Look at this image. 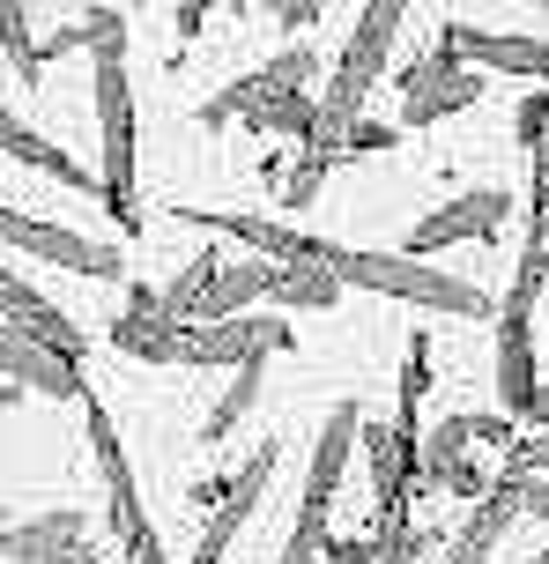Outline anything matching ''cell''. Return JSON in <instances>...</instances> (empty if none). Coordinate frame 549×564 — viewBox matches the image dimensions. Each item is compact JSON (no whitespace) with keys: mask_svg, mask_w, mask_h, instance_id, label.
I'll use <instances>...</instances> for the list:
<instances>
[{"mask_svg":"<svg viewBox=\"0 0 549 564\" xmlns=\"http://www.w3.org/2000/svg\"><path fill=\"white\" fill-rule=\"evenodd\" d=\"M527 564H549V542H542V550H535V557H527Z\"/></svg>","mask_w":549,"mask_h":564,"instance_id":"38","label":"cell"},{"mask_svg":"<svg viewBox=\"0 0 549 564\" xmlns=\"http://www.w3.org/2000/svg\"><path fill=\"white\" fill-rule=\"evenodd\" d=\"M0 327H23L30 341H45V349H59V357H75L83 365L89 357V335H83V319L67 305H53V297H37L23 275H8L0 282Z\"/></svg>","mask_w":549,"mask_h":564,"instance_id":"17","label":"cell"},{"mask_svg":"<svg viewBox=\"0 0 549 564\" xmlns=\"http://www.w3.org/2000/svg\"><path fill=\"white\" fill-rule=\"evenodd\" d=\"M216 282H223V260H216V253H194L172 282H164V319H178V327H201V319H208V297H216Z\"/></svg>","mask_w":549,"mask_h":564,"instance_id":"21","label":"cell"},{"mask_svg":"<svg viewBox=\"0 0 549 564\" xmlns=\"http://www.w3.org/2000/svg\"><path fill=\"white\" fill-rule=\"evenodd\" d=\"M0 149H8V156H15V164H30V171H45V178H53V186H67V194H89V200H105V186H97V178H89L83 164H75V156H67V149H59V141H45L37 134V127H30V119H0Z\"/></svg>","mask_w":549,"mask_h":564,"instance_id":"20","label":"cell"},{"mask_svg":"<svg viewBox=\"0 0 549 564\" xmlns=\"http://www.w3.org/2000/svg\"><path fill=\"white\" fill-rule=\"evenodd\" d=\"M275 349H289V319L275 312H238V319H201V327H186V365H267Z\"/></svg>","mask_w":549,"mask_h":564,"instance_id":"8","label":"cell"},{"mask_svg":"<svg viewBox=\"0 0 549 564\" xmlns=\"http://www.w3.org/2000/svg\"><path fill=\"white\" fill-rule=\"evenodd\" d=\"M0 371H8V387H23V394H45V401H89V379L75 357H59L45 341H30L23 327H0Z\"/></svg>","mask_w":549,"mask_h":564,"instance_id":"15","label":"cell"},{"mask_svg":"<svg viewBox=\"0 0 549 564\" xmlns=\"http://www.w3.org/2000/svg\"><path fill=\"white\" fill-rule=\"evenodd\" d=\"M0 238H8V253L53 260V268H67V275H83V282H119L127 275V253H112L105 238H83V230L23 216V208H0Z\"/></svg>","mask_w":549,"mask_h":564,"instance_id":"7","label":"cell"},{"mask_svg":"<svg viewBox=\"0 0 549 564\" xmlns=\"http://www.w3.org/2000/svg\"><path fill=\"white\" fill-rule=\"evenodd\" d=\"M505 476L520 482V476H549V431H527L520 446L505 453Z\"/></svg>","mask_w":549,"mask_h":564,"instance_id":"32","label":"cell"},{"mask_svg":"<svg viewBox=\"0 0 549 564\" xmlns=\"http://www.w3.org/2000/svg\"><path fill=\"white\" fill-rule=\"evenodd\" d=\"M83 423H89V453H97V476H105V490H112V542L127 550V564H172V557H164V542H156V520L142 512V490H134V460H127V446H119L112 409L89 394V401H83Z\"/></svg>","mask_w":549,"mask_h":564,"instance_id":"5","label":"cell"},{"mask_svg":"<svg viewBox=\"0 0 549 564\" xmlns=\"http://www.w3.org/2000/svg\"><path fill=\"white\" fill-rule=\"evenodd\" d=\"M446 53H461L468 67H491V75H527L542 89L549 83V37H520V30H468V23H446L438 30Z\"/></svg>","mask_w":549,"mask_h":564,"instance_id":"14","label":"cell"},{"mask_svg":"<svg viewBox=\"0 0 549 564\" xmlns=\"http://www.w3.org/2000/svg\"><path fill=\"white\" fill-rule=\"evenodd\" d=\"M245 127H253V134L289 141V149H312V141H319V97H305V89L267 97V105H253V112H245Z\"/></svg>","mask_w":549,"mask_h":564,"instance_id":"22","label":"cell"},{"mask_svg":"<svg viewBox=\"0 0 549 564\" xmlns=\"http://www.w3.org/2000/svg\"><path fill=\"white\" fill-rule=\"evenodd\" d=\"M312 75H319V53H312V45H283L267 67H253V75H238V83H223V89H208L194 119H201V127H231V119H245L253 105H267V97L305 89Z\"/></svg>","mask_w":549,"mask_h":564,"instance_id":"9","label":"cell"},{"mask_svg":"<svg viewBox=\"0 0 549 564\" xmlns=\"http://www.w3.org/2000/svg\"><path fill=\"white\" fill-rule=\"evenodd\" d=\"M261 387H267V371H261V365L231 371V387H223V401H216V409L201 416V431H194V438H201V446H223V438H231L238 423L253 416V401H261Z\"/></svg>","mask_w":549,"mask_h":564,"instance_id":"26","label":"cell"},{"mask_svg":"<svg viewBox=\"0 0 549 564\" xmlns=\"http://www.w3.org/2000/svg\"><path fill=\"white\" fill-rule=\"evenodd\" d=\"M402 141V127H378V119H364V127H349L342 156H378V149H394Z\"/></svg>","mask_w":549,"mask_h":564,"instance_id":"33","label":"cell"},{"mask_svg":"<svg viewBox=\"0 0 549 564\" xmlns=\"http://www.w3.org/2000/svg\"><path fill=\"white\" fill-rule=\"evenodd\" d=\"M527 431H549V379H542V394H535V401H527Z\"/></svg>","mask_w":549,"mask_h":564,"instance_id":"37","label":"cell"},{"mask_svg":"<svg viewBox=\"0 0 549 564\" xmlns=\"http://www.w3.org/2000/svg\"><path fill=\"white\" fill-rule=\"evenodd\" d=\"M527 246H549V141L535 149V171H527Z\"/></svg>","mask_w":549,"mask_h":564,"instance_id":"29","label":"cell"},{"mask_svg":"<svg viewBox=\"0 0 549 564\" xmlns=\"http://www.w3.org/2000/svg\"><path fill=\"white\" fill-rule=\"evenodd\" d=\"M431 394V335H408V357H402V401L394 409H424Z\"/></svg>","mask_w":549,"mask_h":564,"instance_id":"30","label":"cell"},{"mask_svg":"<svg viewBox=\"0 0 549 564\" xmlns=\"http://www.w3.org/2000/svg\"><path fill=\"white\" fill-rule=\"evenodd\" d=\"M30 15H37V8H23V0L0 8V53H8V75H15V83L37 89L45 83V37L30 30Z\"/></svg>","mask_w":549,"mask_h":564,"instance_id":"25","label":"cell"},{"mask_svg":"<svg viewBox=\"0 0 549 564\" xmlns=\"http://www.w3.org/2000/svg\"><path fill=\"white\" fill-rule=\"evenodd\" d=\"M208 15H216L208 0H178V8H172V30H178V37H186V45H194V37H201V30H208Z\"/></svg>","mask_w":549,"mask_h":564,"instance_id":"35","label":"cell"},{"mask_svg":"<svg viewBox=\"0 0 549 564\" xmlns=\"http://www.w3.org/2000/svg\"><path fill=\"white\" fill-rule=\"evenodd\" d=\"M83 542H89V512L53 506V512H37V520H15L0 535V564H59L67 550H83Z\"/></svg>","mask_w":549,"mask_h":564,"instance_id":"18","label":"cell"},{"mask_svg":"<svg viewBox=\"0 0 549 564\" xmlns=\"http://www.w3.org/2000/svg\"><path fill=\"white\" fill-rule=\"evenodd\" d=\"M424 528L408 520V512H386L378 520V535H372V550H378V564H424Z\"/></svg>","mask_w":549,"mask_h":564,"instance_id":"28","label":"cell"},{"mask_svg":"<svg viewBox=\"0 0 549 564\" xmlns=\"http://www.w3.org/2000/svg\"><path fill=\"white\" fill-rule=\"evenodd\" d=\"M275 282H283L275 260H231L223 282H216V297H208V319H238V312H253L261 297H275Z\"/></svg>","mask_w":549,"mask_h":564,"instance_id":"23","label":"cell"},{"mask_svg":"<svg viewBox=\"0 0 549 564\" xmlns=\"http://www.w3.org/2000/svg\"><path fill=\"white\" fill-rule=\"evenodd\" d=\"M89 30V89H97V149H105V216L119 238H142V200H134V83H127V15L119 8H83Z\"/></svg>","mask_w":549,"mask_h":564,"instance_id":"1","label":"cell"},{"mask_svg":"<svg viewBox=\"0 0 549 564\" xmlns=\"http://www.w3.org/2000/svg\"><path fill=\"white\" fill-rule=\"evenodd\" d=\"M349 446H364V416H356V401H334V416H327V431H319V446H312V468H305L297 520H289L275 564H327V542H334V490H342Z\"/></svg>","mask_w":549,"mask_h":564,"instance_id":"4","label":"cell"},{"mask_svg":"<svg viewBox=\"0 0 549 564\" xmlns=\"http://www.w3.org/2000/svg\"><path fill=\"white\" fill-rule=\"evenodd\" d=\"M513 141H520V156H535V149L549 141V97H542V89H527V97H520V112H513Z\"/></svg>","mask_w":549,"mask_h":564,"instance_id":"31","label":"cell"},{"mask_svg":"<svg viewBox=\"0 0 549 564\" xmlns=\"http://www.w3.org/2000/svg\"><path fill=\"white\" fill-rule=\"evenodd\" d=\"M505 216H513V194L505 186H468V194H453L446 208H431L424 224L408 230V260H424V253H446V246H461V238H497L505 230Z\"/></svg>","mask_w":549,"mask_h":564,"instance_id":"10","label":"cell"},{"mask_svg":"<svg viewBox=\"0 0 549 564\" xmlns=\"http://www.w3.org/2000/svg\"><path fill=\"white\" fill-rule=\"evenodd\" d=\"M424 490L431 498H461V506H483L491 498V476L475 468V423H468V409H453L424 438Z\"/></svg>","mask_w":549,"mask_h":564,"instance_id":"12","label":"cell"},{"mask_svg":"<svg viewBox=\"0 0 549 564\" xmlns=\"http://www.w3.org/2000/svg\"><path fill=\"white\" fill-rule=\"evenodd\" d=\"M172 216H178V224H201V230H216V238H238V246L267 253L275 268L319 260V246H327V238H305V230L275 224V216H231V208H172Z\"/></svg>","mask_w":549,"mask_h":564,"instance_id":"16","label":"cell"},{"mask_svg":"<svg viewBox=\"0 0 549 564\" xmlns=\"http://www.w3.org/2000/svg\"><path fill=\"white\" fill-rule=\"evenodd\" d=\"M319 260L349 282V290H372V297H402L416 312H446V319H497L505 297L475 290L468 275H446L431 260H408V253H349V246H319Z\"/></svg>","mask_w":549,"mask_h":564,"instance_id":"2","label":"cell"},{"mask_svg":"<svg viewBox=\"0 0 549 564\" xmlns=\"http://www.w3.org/2000/svg\"><path fill=\"white\" fill-rule=\"evenodd\" d=\"M364 468H372V506L386 520V512H402L408 482H424V453H408L394 423H364Z\"/></svg>","mask_w":549,"mask_h":564,"instance_id":"19","label":"cell"},{"mask_svg":"<svg viewBox=\"0 0 549 564\" xmlns=\"http://www.w3.org/2000/svg\"><path fill=\"white\" fill-rule=\"evenodd\" d=\"M402 15L394 0H372V8H356V23H349V45L334 59V75H327V97H319V141L312 149H334L342 156L349 127H364V97L378 89L386 75V53H394V37H402Z\"/></svg>","mask_w":549,"mask_h":564,"instance_id":"3","label":"cell"},{"mask_svg":"<svg viewBox=\"0 0 549 564\" xmlns=\"http://www.w3.org/2000/svg\"><path fill=\"white\" fill-rule=\"evenodd\" d=\"M112 349L142 365H186V327L164 319V290H149V282L127 290V312H112Z\"/></svg>","mask_w":549,"mask_h":564,"instance_id":"13","label":"cell"},{"mask_svg":"<svg viewBox=\"0 0 549 564\" xmlns=\"http://www.w3.org/2000/svg\"><path fill=\"white\" fill-rule=\"evenodd\" d=\"M275 460H283V446H275V438L245 453V468L231 476V498L208 512V528H201V542H194V557H186V564H223V550H231V542L245 535V520L261 512L267 482H275Z\"/></svg>","mask_w":549,"mask_h":564,"instance_id":"11","label":"cell"},{"mask_svg":"<svg viewBox=\"0 0 549 564\" xmlns=\"http://www.w3.org/2000/svg\"><path fill=\"white\" fill-rule=\"evenodd\" d=\"M394 89H402V127H408V134H424V127H438V119H453V112H468V105H483L491 75H468L461 53L431 45V53H416L402 75H394Z\"/></svg>","mask_w":549,"mask_h":564,"instance_id":"6","label":"cell"},{"mask_svg":"<svg viewBox=\"0 0 549 564\" xmlns=\"http://www.w3.org/2000/svg\"><path fill=\"white\" fill-rule=\"evenodd\" d=\"M349 297V282L327 268V260H297V268H283V282H275V305L283 312H334Z\"/></svg>","mask_w":549,"mask_h":564,"instance_id":"24","label":"cell"},{"mask_svg":"<svg viewBox=\"0 0 549 564\" xmlns=\"http://www.w3.org/2000/svg\"><path fill=\"white\" fill-rule=\"evenodd\" d=\"M334 164H342L334 149H297V164L283 171V194H275V200H283V208H312V200H319V186H327V171H334Z\"/></svg>","mask_w":549,"mask_h":564,"instance_id":"27","label":"cell"},{"mask_svg":"<svg viewBox=\"0 0 549 564\" xmlns=\"http://www.w3.org/2000/svg\"><path fill=\"white\" fill-rule=\"evenodd\" d=\"M327 564H378V550L364 535H334L327 542Z\"/></svg>","mask_w":549,"mask_h":564,"instance_id":"36","label":"cell"},{"mask_svg":"<svg viewBox=\"0 0 549 564\" xmlns=\"http://www.w3.org/2000/svg\"><path fill=\"white\" fill-rule=\"evenodd\" d=\"M267 15H275V23H283V30H312L319 15H327V8H319V0H275Z\"/></svg>","mask_w":549,"mask_h":564,"instance_id":"34","label":"cell"}]
</instances>
